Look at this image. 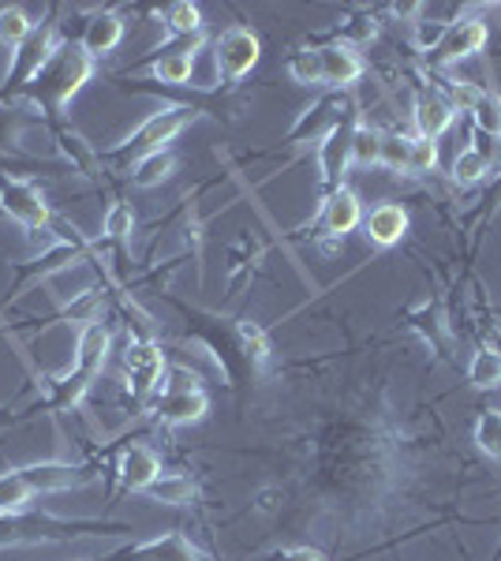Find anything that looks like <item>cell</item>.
<instances>
[{
    "label": "cell",
    "mask_w": 501,
    "mask_h": 561,
    "mask_svg": "<svg viewBox=\"0 0 501 561\" xmlns=\"http://www.w3.org/2000/svg\"><path fill=\"white\" fill-rule=\"evenodd\" d=\"M91 75H94V57H86L79 41H64V46L49 52V60L38 68V75L26 83V94H31L49 117H60Z\"/></svg>",
    "instance_id": "1"
},
{
    "label": "cell",
    "mask_w": 501,
    "mask_h": 561,
    "mask_svg": "<svg viewBox=\"0 0 501 561\" xmlns=\"http://www.w3.org/2000/svg\"><path fill=\"white\" fill-rule=\"evenodd\" d=\"M105 353H109V326H105V322L83 326V333H79L75 341V367H68L64 379H57V385H52V405L57 408L75 405V401L91 390V382L98 379Z\"/></svg>",
    "instance_id": "2"
},
{
    "label": "cell",
    "mask_w": 501,
    "mask_h": 561,
    "mask_svg": "<svg viewBox=\"0 0 501 561\" xmlns=\"http://www.w3.org/2000/svg\"><path fill=\"white\" fill-rule=\"evenodd\" d=\"M191 120H195V109H188V105H169V109L154 112L135 135H128L124 143L117 146V154L120 157H146L157 151H169V143L191 124Z\"/></svg>",
    "instance_id": "3"
},
{
    "label": "cell",
    "mask_w": 501,
    "mask_h": 561,
    "mask_svg": "<svg viewBox=\"0 0 501 561\" xmlns=\"http://www.w3.org/2000/svg\"><path fill=\"white\" fill-rule=\"evenodd\" d=\"M154 411L169 427H188V423H199V419L210 411V397H206V390L199 385L195 374L172 371V382L162 390V397H157Z\"/></svg>",
    "instance_id": "4"
},
{
    "label": "cell",
    "mask_w": 501,
    "mask_h": 561,
    "mask_svg": "<svg viewBox=\"0 0 501 561\" xmlns=\"http://www.w3.org/2000/svg\"><path fill=\"white\" fill-rule=\"evenodd\" d=\"M0 210H4L12 222L26 225V229H46L52 222L46 199L34 183L15 180V177H0Z\"/></svg>",
    "instance_id": "5"
},
{
    "label": "cell",
    "mask_w": 501,
    "mask_h": 561,
    "mask_svg": "<svg viewBox=\"0 0 501 561\" xmlns=\"http://www.w3.org/2000/svg\"><path fill=\"white\" fill-rule=\"evenodd\" d=\"M214 60L225 83H236V79H243L259 64V38L248 26H228L222 38L214 41Z\"/></svg>",
    "instance_id": "6"
},
{
    "label": "cell",
    "mask_w": 501,
    "mask_h": 561,
    "mask_svg": "<svg viewBox=\"0 0 501 561\" xmlns=\"http://www.w3.org/2000/svg\"><path fill=\"white\" fill-rule=\"evenodd\" d=\"M124 374H128L131 397H135V401L151 397V393L165 379V356H162V348L151 345V341H135V345H128V353H124Z\"/></svg>",
    "instance_id": "7"
},
{
    "label": "cell",
    "mask_w": 501,
    "mask_h": 561,
    "mask_svg": "<svg viewBox=\"0 0 501 561\" xmlns=\"http://www.w3.org/2000/svg\"><path fill=\"white\" fill-rule=\"evenodd\" d=\"M20 476L26 479V487L34 494H57V490H72V487H83L86 479V468H75V464H64V461H46V464H26L20 468Z\"/></svg>",
    "instance_id": "8"
},
{
    "label": "cell",
    "mask_w": 501,
    "mask_h": 561,
    "mask_svg": "<svg viewBox=\"0 0 501 561\" xmlns=\"http://www.w3.org/2000/svg\"><path fill=\"white\" fill-rule=\"evenodd\" d=\"M314 64H319V83L326 86H351L359 75H363V60H359L356 49L348 46H322L314 49Z\"/></svg>",
    "instance_id": "9"
},
{
    "label": "cell",
    "mask_w": 501,
    "mask_h": 561,
    "mask_svg": "<svg viewBox=\"0 0 501 561\" xmlns=\"http://www.w3.org/2000/svg\"><path fill=\"white\" fill-rule=\"evenodd\" d=\"M487 46V26L479 20H464V23H450L445 26V38L438 41L434 60L438 64H456V60L472 57Z\"/></svg>",
    "instance_id": "10"
},
{
    "label": "cell",
    "mask_w": 501,
    "mask_h": 561,
    "mask_svg": "<svg viewBox=\"0 0 501 561\" xmlns=\"http://www.w3.org/2000/svg\"><path fill=\"white\" fill-rule=\"evenodd\" d=\"M162 476V457L151 450V445H128L117 461V479L124 490H139L143 494L154 479Z\"/></svg>",
    "instance_id": "11"
},
{
    "label": "cell",
    "mask_w": 501,
    "mask_h": 561,
    "mask_svg": "<svg viewBox=\"0 0 501 561\" xmlns=\"http://www.w3.org/2000/svg\"><path fill=\"white\" fill-rule=\"evenodd\" d=\"M120 561H202V554L180 532H165V536H154L146 542L128 547L124 554H120Z\"/></svg>",
    "instance_id": "12"
},
{
    "label": "cell",
    "mask_w": 501,
    "mask_h": 561,
    "mask_svg": "<svg viewBox=\"0 0 501 561\" xmlns=\"http://www.w3.org/2000/svg\"><path fill=\"white\" fill-rule=\"evenodd\" d=\"M359 225H363V206H359L356 191L348 188H333L326 206H322V229H326V236H348L356 232Z\"/></svg>",
    "instance_id": "13"
},
{
    "label": "cell",
    "mask_w": 501,
    "mask_h": 561,
    "mask_svg": "<svg viewBox=\"0 0 501 561\" xmlns=\"http://www.w3.org/2000/svg\"><path fill=\"white\" fill-rule=\"evenodd\" d=\"M363 232L378 248H393V243H401V236L408 232V214H404V206L397 203H382L363 217Z\"/></svg>",
    "instance_id": "14"
},
{
    "label": "cell",
    "mask_w": 501,
    "mask_h": 561,
    "mask_svg": "<svg viewBox=\"0 0 501 561\" xmlns=\"http://www.w3.org/2000/svg\"><path fill=\"white\" fill-rule=\"evenodd\" d=\"M120 38H124V20L112 12H98L91 23L83 26V38H79V46H83L86 57H109L112 49L120 46Z\"/></svg>",
    "instance_id": "15"
},
{
    "label": "cell",
    "mask_w": 501,
    "mask_h": 561,
    "mask_svg": "<svg viewBox=\"0 0 501 561\" xmlns=\"http://www.w3.org/2000/svg\"><path fill=\"white\" fill-rule=\"evenodd\" d=\"M195 52H199V38H191L188 46L180 49H165L162 57L154 60V79L183 86L191 79V72H195Z\"/></svg>",
    "instance_id": "16"
},
{
    "label": "cell",
    "mask_w": 501,
    "mask_h": 561,
    "mask_svg": "<svg viewBox=\"0 0 501 561\" xmlns=\"http://www.w3.org/2000/svg\"><path fill=\"white\" fill-rule=\"evenodd\" d=\"M456 117V109L445 98H419L416 102V131L419 139H430L434 143L438 135H445Z\"/></svg>",
    "instance_id": "17"
},
{
    "label": "cell",
    "mask_w": 501,
    "mask_h": 561,
    "mask_svg": "<svg viewBox=\"0 0 501 561\" xmlns=\"http://www.w3.org/2000/svg\"><path fill=\"white\" fill-rule=\"evenodd\" d=\"M143 494L162 505H188L191 498H195V484H191V476H183V472H162Z\"/></svg>",
    "instance_id": "18"
},
{
    "label": "cell",
    "mask_w": 501,
    "mask_h": 561,
    "mask_svg": "<svg viewBox=\"0 0 501 561\" xmlns=\"http://www.w3.org/2000/svg\"><path fill=\"white\" fill-rule=\"evenodd\" d=\"M348 143H351V128L341 131V124L330 128L326 143H322V180L330 188H341V172H345V162H348Z\"/></svg>",
    "instance_id": "19"
},
{
    "label": "cell",
    "mask_w": 501,
    "mask_h": 561,
    "mask_svg": "<svg viewBox=\"0 0 501 561\" xmlns=\"http://www.w3.org/2000/svg\"><path fill=\"white\" fill-rule=\"evenodd\" d=\"M34 490L26 487V479L20 476V468L15 472H4L0 476V516H12V513H23L26 505L34 502Z\"/></svg>",
    "instance_id": "20"
},
{
    "label": "cell",
    "mask_w": 501,
    "mask_h": 561,
    "mask_svg": "<svg viewBox=\"0 0 501 561\" xmlns=\"http://www.w3.org/2000/svg\"><path fill=\"white\" fill-rule=\"evenodd\" d=\"M34 34V23H31V15L23 12V8H0V46H8V49H20L26 38Z\"/></svg>",
    "instance_id": "21"
},
{
    "label": "cell",
    "mask_w": 501,
    "mask_h": 561,
    "mask_svg": "<svg viewBox=\"0 0 501 561\" xmlns=\"http://www.w3.org/2000/svg\"><path fill=\"white\" fill-rule=\"evenodd\" d=\"M378 154H382V131H374L371 124H356V128H351L348 162H356V165H378Z\"/></svg>",
    "instance_id": "22"
},
{
    "label": "cell",
    "mask_w": 501,
    "mask_h": 561,
    "mask_svg": "<svg viewBox=\"0 0 501 561\" xmlns=\"http://www.w3.org/2000/svg\"><path fill=\"white\" fill-rule=\"evenodd\" d=\"M236 337H240V345H243V353H248V359L254 367H266L270 363V337H266V330L259 326V322H251V319H243V322H236Z\"/></svg>",
    "instance_id": "23"
},
{
    "label": "cell",
    "mask_w": 501,
    "mask_h": 561,
    "mask_svg": "<svg viewBox=\"0 0 501 561\" xmlns=\"http://www.w3.org/2000/svg\"><path fill=\"white\" fill-rule=\"evenodd\" d=\"M165 26H169V34H176V38H199L202 12L195 4H188V0H180V4L165 8Z\"/></svg>",
    "instance_id": "24"
},
{
    "label": "cell",
    "mask_w": 501,
    "mask_h": 561,
    "mask_svg": "<svg viewBox=\"0 0 501 561\" xmlns=\"http://www.w3.org/2000/svg\"><path fill=\"white\" fill-rule=\"evenodd\" d=\"M172 165H176L172 151H157V154H146V157H139V165H135V177H131V180H135L139 188H154V183L169 180Z\"/></svg>",
    "instance_id": "25"
},
{
    "label": "cell",
    "mask_w": 501,
    "mask_h": 561,
    "mask_svg": "<svg viewBox=\"0 0 501 561\" xmlns=\"http://www.w3.org/2000/svg\"><path fill=\"white\" fill-rule=\"evenodd\" d=\"M468 382L476 385V390H494V385H501V356L490 353V348L476 353V359H472L468 367Z\"/></svg>",
    "instance_id": "26"
},
{
    "label": "cell",
    "mask_w": 501,
    "mask_h": 561,
    "mask_svg": "<svg viewBox=\"0 0 501 561\" xmlns=\"http://www.w3.org/2000/svg\"><path fill=\"white\" fill-rule=\"evenodd\" d=\"M490 172V154L487 151H464L453 162V180L456 183H476Z\"/></svg>",
    "instance_id": "27"
},
{
    "label": "cell",
    "mask_w": 501,
    "mask_h": 561,
    "mask_svg": "<svg viewBox=\"0 0 501 561\" xmlns=\"http://www.w3.org/2000/svg\"><path fill=\"white\" fill-rule=\"evenodd\" d=\"M476 445L487 457H501V411H482L476 419Z\"/></svg>",
    "instance_id": "28"
},
{
    "label": "cell",
    "mask_w": 501,
    "mask_h": 561,
    "mask_svg": "<svg viewBox=\"0 0 501 561\" xmlns=\"http://www.w3.org/2000/svg\"><path fill=\"white\" fill-rule=\"evenodd\" d=\"M131 229H135V214H131V206L128 203H112L109 214H105V236L120 243V240H128Z\"/></svg>",
    "instance_id": "29"
},
{
    "label": "cell",
    "mask_w": 501,
    "mask_h": 561,
    "mask_svg": "<svg viewBox=\"0 0 501 561\" xmlns=\"http://www.w3.org/2000/svg\"><path fill=\"white\" fill-rule=\"evenodd\" d=\"M408 154H411V139L382 135V154H378L382 165H390V169H408Z\"/></svg>",
    "instance_id": "30"
},
{
    "label": "cell",
    "mask_w": 501,
    "mask_h": 561,
    "mask_svg": "<svg viewBox=\"0 0 501 561\" xmlns=\"http://www.w3.org/2000/svg\"><path fill=\"white\" fill-rule=\"evenodd\" d=\"M472 112H476V124H479L482 131H487L490 139H498V135H501V105H498V98L482 94L479 105H476Z\"/></svg>",
    "instance_id": "31"
},
{
    "label": "cell",
    "mask_w": 501,
    "mask_h": 561,
    "mask_svg": "<svg viewBox=\"0 0 501 561\" xmlns=\"http://www.w3.org/2000/svg\"><path fill=\"white\" fill-rule=\"evenodd\" d=\"M434 165H438V146L430 139H411L408 172H430Z\"/></svg>",
    "instance_id": "32"
},
{
    "label": "cell",
    "mask_w": 501,
    "mask_h": 561,
    "mask_svg": "<svg viewBox=\"0 0 501 561\" xmlns=\"http://www.w3.org/2000/svg\"><path fill=\"white\" fill-rule=\"evenodd\" d=\"M98 307H102V296L98 293H79V300L68 303L64 314L72 322H86V326H91V322H98Z\"/></svg>",
    "instance_id": "33"
},
{
    "label": "cell",
    "mask_w": 501,
    "mask_h": 561,
    "mask_svg": "<svg viewBox=\"0 0 501 561\" xmlns=\"http://www.w3.org/2000/svg\"><path fill=\"white\" fill-rule=\"evenodd\" d=\"M293 75H296V83H303V86L319 83V64H314V52H300V57H293Z\"/></svg>",
    "instance_id": "34"
},
{
    "label": "cell",
    "mask_w": 501,
    "mask_h": 561,
    "mask_svg": "<svg viewBox=\"0 0 501 561\" xmlns=\"http://www.w3.org/2000/svg\"><path fill=\"white\" fill-rule=\"evenodd\" d=\"M479 98H482V91L479 86H472V83H456L453 86V109H464V112H472L479 105Z\"/></svg>",
    "instance_id": "35"
},
{
    "label": "cell",
    "mask_w": 501,
    "mask_h": 561,
    "mask_svg": "<svg viewBox=\"0 0 501 561\" xmlns=\"http://www.w3.org/2000/svg\"><path fill=\"white\" fill-rule=\"evenodd\" d=\"M445 38V23H419V46L438 49V41Z\"/></svg>",
    "instance_id": "36"
},
{
    "label": "cell",
    "mask_w": 501,
    "mask_h": 561,
    "mask_svg": "<svg viewBox=\"0 0 501 561\" xmlns=\"http://www.w3.org/2000/svg\"><path fill=\"white\" fill-rule=\"evenodd\" d=\"M274 561H326V558L311 547H293V550H285V554H277Z\"/></svg>",
    "instance_id": "37"
},
{
    "label": "cell",
    "mask_w": 501,
    "mask_h": 561,
    "mask_svg": "<svg viewBox=\"0 0 501 561\" xmlns=\"http://www.w3.org/2000/svg\"><path fill=\"white\" fill-rule=\"evenodd\" d=\"M498 105H501V94H498Z\"/></svg>",
    "instance_id": "38"
}]
</instances>
